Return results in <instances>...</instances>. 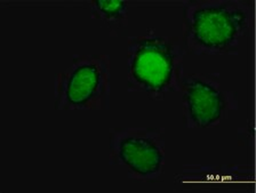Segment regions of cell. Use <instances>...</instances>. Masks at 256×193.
I'll use <instances>...</instances> for the list:
<instances>
[{
    "mask_svg": "<svg viewBox=\"0 0 256 193\" xmlns=\"http://www.w3.org/2000/svg\"><path fill=\"white\" fill-rule=\"evenodd\" d=\"M253 10L234 0L190 2L183 10L184 45L196 55H224L237 50L253 26Z\"/></svg>",
    "mask_w": 256,
    "mask_h": 193,
    "instance_id": "obj_1",
    "label": "cell"
},
{
    "mask_svg": "<svg viewBox=\"0 0 256 193\" xmlns=\"http://www.w3.org/2000/svg\"><path fill=\"white\" fill-rule=\"evenodd\" d=\"M183 50L174 38L148 32L130 39L127 55L130 92L162 100L166 94L181 90L184 78Z\"/></svg>",
    "mask_w": 256,
    "mask_h": 193,
    "instance_id": "obj_2",
    "label": "cell"
},
{
    "mask_svg": "<svg viewBox=\"0 0 256 193\" xmlns=\"http://www.w3.org/2000/svg\"><path fill=\"white\" fill-rule=\"evenodd\" d=\"M127 4L122 0H95L92 2V18L118 26L127 20Z\"/></svg>",
    "mask_w": 256,
    "mask_h": 193,
    "instance_id": "obj_6",
    "label": "cell"
},
{
    "mask_svg": "<svg viewBox=\"0 0 256 193\" xmlns=\"http://www.w3.org/2000/svg\"><path fill=\"white\" fill-rule=\"evenodd\" d=\"M110 80L109 56H74L71 66L55 77V108L66 111L106 108L111 93Z\"/></svg>",
    "mask_w": 256,
    "mask_h": 193,
    "instance_id": "obj_3",
    "label": "cell"
},
{
    "mask_svg": "<svg viewBox=\"0 0 256 193\" xmlns=\"http://www.w3.org/2000/svg\"><path fill=\"white\" fill-rule=\"evenodd\" d=\"M183 93L184 116L188 127L210 128L226 118L228 98L221 86L202 74L184 76Z\"/></svg>",
    "mask_w": 256,
    "mask_h": 193,
    "instance_id": "obj_5",
    "label": "cell"
},
{
    "mask_svg": "<svg viewBox=\"0 0 256 193\" xmlns=\"http://www.w3.org/2000/svg\"><path fill=\"white\" fill-rule=\"evenodd\" d=\"M110 164L125 168L132 178L154 182L165 164V146L152 128H118L110 136Z\"/></svg>",
    "mask_w": 256,
    "mask_h": 193,
    "instance_id": "obj_4",
    "label": "cell"
}]
</instances>
